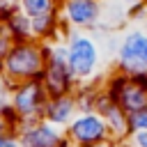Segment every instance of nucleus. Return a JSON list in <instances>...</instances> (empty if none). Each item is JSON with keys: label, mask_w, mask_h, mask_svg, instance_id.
<instances>
[{"label": "nucleus", "mask_w": 147, "mask_h": 147, "mask_svg": "<svg viewBox=\"0 0 147 147\" xmlns=\"http://www.w3.org/2000/svg\"><path fill=\"white\" fill-rule=\"evenodd\" d=\"M108 94L115 99V103L129 115L142 106H147V74H136V76H126L115 71L106 85Z\"/></svg>", "instance_id": "1"}, {"label": "nucleus", "mask_w": 147, "mask_h": 147, "mask_svg": "<svg viewBox=\"0 0 147 147\" xmlns=\"http://www.w3.org/2000/svg\"><path fill=\"white\" fill-rule=\"evenodd\" d=\"M99 46L87 34H71L67 46V60L76 80H92L99 67Z\"/></svg>", "instance_id": "2"}, {"label": "nucleus", "mask_w": 147, "mask_h": 147, "mask_svg": "<svg viewBox=\"0 0 147 147\" xmlns=\"http://www.w3.org/2000/svg\"><path fill=\"white\" fill-rule=\"evenodd\" d=\"M67 138L74 147H94L113 140L99 113H78L67 126Z\"/></svg>", "instance_id": "3"}, {"label": "nucleus", "mask_w": 147, "mask_h": 147, "mask_svg": "<svg viewBox=\"0 0 147 147\" xmlns=\"http://www.w3.org/2000/svg\"><path fill=\"white\" fill-rule=\"evenodd\" d=\"M76 78L71 74L69 60H67V48H55L51 55H46V69H44V87L51 96H62L71 94Z\"/></svg>", "instance_id": "4"}, {"label": "nucleus", "mask_w": 147, "mask_h": 147, "mask_svg": "<svg viewBox=\"0 0 147 147\" xmlns=\"http://www.w3.org/2000/svg\"><path fill=\"white\" fill-rule=\"evenodd\" d=\"M7 67L16 74V76H30V78H39L44 76V69H46V55L44 51H39L37 46H21L16 48L9 60H7Z\"/></svg>", "instance_id": "5"}, {"label": "nucleus", "mask_w": 147, "mask_h": 147, "mask_svg": "<svg viewBox=\"0 0 147 147\" xmlns=\"http://www.w3.org/2000/svg\"><path fill=\"white\" fill-rule=\"evenodd\" d=\"M101 0H64V16L74 28H94L101 23Z\"/></svg>", "instance_id": "6"}, {"label": "nucleus", "mask_w": 147, "mask_h": 147, "mask_svg": "<svg viewBox=\"0 0 147 147\" xmlns=\"http://www.w3.org/2000/svg\"><path fill=\"white\" fill-rule=\"evenodd\" d=\"M76 113H78V106H76L74 94L51 96L46 103V110H44L48 124H53V126H69L71 119L76 117Z\"/></svg>", "instance_id": "7"}, {"label": "nucleus", "mask_w": 147, "mask_h": 147, "mask_svg": "<svg viewBox=\"0 0 147 147\" xmlns=\"http://www.w3.org/2000/svg\"><path fill=\"white\" fill-rule=\"evenodd\" d=\"M46 87L41 83H30L25 85L18 96H16V108L23 115H37L39 110H46Z\"/></svg>", "instance_id": "8"}, {"label": "nucleus", "mask_w": 147, "mask_h": 147, "mask_svg": "<svg viewBox=\"0 0 147 147\" xmlns=\"http://www.w3.org/2000/svg\"><path fill=\"white\" fill-rule=\"evenodd\" d=\"M25 147H62V133L53 129V124H37L23 136Z\"/></svg>", "instance_id": "9"}, {"label": "nucleus", "mask_w": 147, "mask_h": 147, "mask_svg": "<svg viewBox=\"0 0 147 147\" xmlns=\"http://www.w3.org/2000/svg\"><path fill=\"white\" fill-rule=\"evenodd\" d=\"M142 131H147V106L129 113V138L133 133H142Z\"/></svg>", "instance_id": "10"}, {"label": "nucleus", "mask_w": 147, "mask_h": 147, "mask_svg": "<svg viewBox=\"0 0 147 147\" xmlns=\"http://www.w3.org/2000/svg\"><path fill=\"white\" fill-rule=\"evenodd\" d=\"M23 9L34 18L41 14H51L53 9V0H23Z\"/></svg>", "instance_id": "11"}, {"label": "nucleus", "mask_w": 147, "mask_h": 147, "mask_svg": "<svg viewBox=\"0 0 147 147\" xmlns=\"http://www.w3.org/2000/svg\"><path fill=\"white\" fill-rule=\"evenodd\" d=\"M136 74H147V30L138 44V55H136ZM133 74V76H136Z\"/></svg>", "instance_id": "12"}, {"label": "nucleus", "mask_w": 147, "mask_h": 147, "mask_svg": "<svg viewBox=\"0 0 147 147\" xmlns=\"http://www.w3.org/2000/svg\"><path fill=\"white\" fill-rule=\"evenodd\" d=\"M126 142H129V147H147V131H142V133H133Z\"/></svg>", "instance_id": "13"}, {"label": "nucleus", "mask_w": 147, "mask_h": 147, "mask_svg": "<svg viewBox=\"0 0 147 147\" xmlns=\"http://www.w3.org/2000/svg\"><path fill=\"white\" fill-rule=\"evenodd\" d=\"M119 2H122V5L126 7V9H131V7H138V5H145L147 0H119Z\"/></svg>", "instance_id": "14"}, {"label": "nucleus", "mask_w": 147, "mask_h": 147, "mask_svg": "<svg viewBox=\"0 0 147 147\" xmlns=\"http://www.w3.org/2000/svg\"><path fill=\"white\" fill-rule=\"evenodd\" d=\"M94 147H129V142H115V140H110V142H103V145H94Z\"/></svg>", "instance_id": "15"}, {"label": "nucleus", "mask_w": 147, "mask_h": 147, "mask_svg": "<svg viewBox=\"0 0 147 147\" xmlns=\"http://www.w3.org/2000/svg\"><path fill=\"white\" fill-rule=\"evenodd\" d=\"M145 23H147V18H145Z\"/></svg>", "instance_id": "16"}]
</instances>
